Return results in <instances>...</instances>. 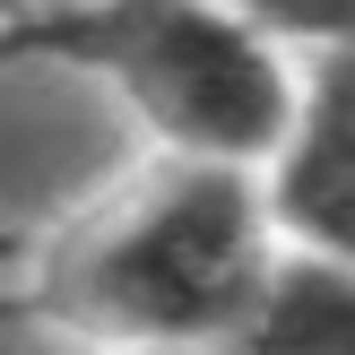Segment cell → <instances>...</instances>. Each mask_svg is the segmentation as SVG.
Segmentation results:
<instances>
[{
	"label": "cell",
	"mask_w": 355,
	"mask_h": 355,
	"mask_svg": "<svg viewBox=\"0 0 355 355\" xmlns=\"http://www.w3.org/2000/svg\"><path fill=\"white\" fill-rule=\"evenodd\" d=\"M0 52H44L104 78L173 156L269 165L304 104L277 35L234 0H61L26 9Z\"/></svg>",
	"instance_id": "6da1fadb"
},
{
	"label": "cell",
	"mask_w": 355,
	"mask_h": 355,
	"mask_svg": "<svg viewBox=\"0 0 355 355\" xmlns=\"http://www.w3.org/2000/svg\"><path fill=\"white\" fill-rule=\"evenodd\" d=\"M277 208L234 156H173L130 208L69 243L44 277V304L87 338H191L225 347L243 304L269 277Z\"/></svg>",
	"instance_id": "7a4b0ae2"
},
{
	"label": "cell",
	"mask_w": 355,
	"mask_h": 355,
	"mask_svg": "<svg viewBox=\"0 0 355 355\" xmlns=\"http://www.w3.org/2000/svg\"><path fill=\"white\" fill-rule=\"evenodd\" d=\"M269 208L286 243L355 260V35L321 44V61L304 69L295 130L269 156Z\"/></svg>",
	"instance_id": "3957f363"
},
{
	"label": "cell",
	"mask_w": 355,
	"mask_h": 355,
	"mask_svg": "<svg viewBox=\"0 0 355 355\" xmlns=\"http://www.w3.org/2000/svg\"><path fill=\"white\" fill-rule=\"evenodd\" d=\"M225 355H355V260L312 243L277 252L243 321L225 329Z\"/></svg>",
	"instance_id": "277c9868"
},
{
	"label": "cell",
	"mask_w": 355,
	"mask_h": 355,
	"mask_svg": "<svg viewBox=\"0 0 355 355\" xmlns=\"http://www.w3.org/2000/svg\"><path fill=\"white\" fill-rule=\"evenodd\" d=\"M243 17H260V26L277 35V44H347L355 35V0H234Z\"/></svg>",
	"instance_id": "5b68a950"
},
{
	"label": "cell",
	"mask_w": 355,
	"mask_h": 355,
	"mask_svg": "<svg viewBox=\"0 0 355 355\" xmlns=\"http://www.w3.org/2000/svg\"><path fill=\"white\" fill-rule=\"evenodd\" d=\"M104 355H225V347H191V338H113Z\"/></svg>",
	"instance_id": "8992f818"
},
{
	"label": "cell",
	"mask_w": 355,
	"mask_h": 355,
	"mask_svg": "<svg viewBox=\"0 0 355 355\" xmlns=\"http://www.w3.org/2000/svg\"><path fill=\"white\" fill-rule=\"evenodd\" d=\"M26 9H35V0H0V35H9L17 17H26Z\"/></svg>",
	"instance_id": "52a82bcc"
}]
</instances>
